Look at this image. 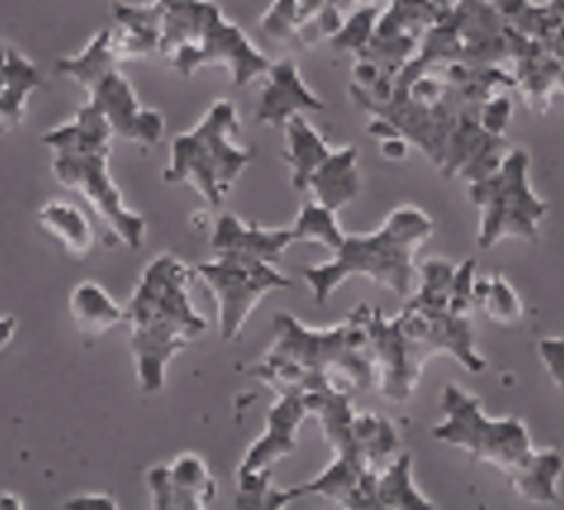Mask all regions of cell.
<instances>
[{"mask_svg":"<svg viewBox=\"0 0 564 510\" xmlns=\"http://www.w3.org/2000/svg\"><path fill=\"white\" fill-rule=\"evenodd\" d=\"M380 12H382V3L357 10L352 17L346 19L341 30L327 43H330L333 51L337 53L352 55L355 59L361 57V53L368 48V43L372 39L375 25H378Z\"/></svg>","mask_w":564,"mask_h":510,"instance_id":"f546056e","label":"cell"},{"mask_svg":"<svg viewBox=\"0 0 564 510\" xmlns=\"http://www.w3.org/2000/svg\"><path fill=\"white\" fill-rule=\"evenodd\" d=\"M195 283V267L174 253H159L124 305L135 382L143 393L163 391L170 363L208 330V318L193 303Z\"/></svg>","mask_w":564,"mask_h":510,"instance_id":"6da1fadb","label":"cell"},{"mask_svg":"<svg viewBox=\"0 0 564 510\" xmlns=\"http://www.w3.org/2000/svg\"><path fill=\"white\" fill-rule=\"evenodd\" d=\"M77 330L86 337H102L127 323V307L120 305L98 281H82L68 299Z\"/></svg>","mask_w":564,"mask_h":510,"instance_id":"44dd1931","label":"cell"},{"mask_svg":"<svg viewBox=\"0 0 564 510\" xmlns=\"http://www.w3.org/2000/svg\"><path fill=\"white\" fill-rule=\"evenodd\" d=\"M0 510H25L21 497L12 495V492H3L0 495Z\"/></svg>","mask_w":564,"mask_h":510,"instance_id":"74e56055","label":"cell"},{"mask_svg":"<svg viewBox=\"0 0 564 510\" xmlns=\"http://www.w3.org/2000/svg\"><path fill=\"white\" fill-rule=\"evenodd\" d=\"M467 197L479 213L477 245L488 251L508 240L535 242L549 204L531 181V156L510 148L499 167L481 181L467 185Z\"/></svg>","mask_w":564,"mask_h":510,"instance_id":"ba28073f","label":"cell"},{"mask_svg":"<svg viewBox=\"0 0 564 510\" xmlns=\"http://www.w3.org/2000/svg\"><path fill=\"white\" fill-rule=\"evenodd\" d=\"M301 499L296 486L275 488L271 470L238 475V495L232 499L230 510H285L292 501Z\"/></svg>","mask_w":564,"mask_h":510,"instance_id":"f1b7e54d","label":"cell"},{"mask_svg":"<svg viewBox=\"0 0 564 510\" xmlns=\"http://www.w3.org/2000/svg\"><path fill=\"white\" fill-rule=\"evenodd\" d=\"M432 434L438 443L465 452L477 463H488L503 475L533 449L531 434L520 419H492L481 400L458 384H445L441 421Z\"/></svg>","mask_w":564,"mask_h":510,"instance_id":"9c48e42d","label":"cell"},{"mask_svg":"<svg viewBox=\"0 0 564 510\" xmlns=\"http://www.w3.org/2000/svg\"><path fill=\"white\" fill-rule=\"evenodd\" d=\"M36 221L73 258L82 260L96 247V228H93L88 215L75 204L62 199L45 202L36 210Z\"/></svg>","mask_w":564,"mask_h":510,"instance_id":"603a6c76","label":"cell"},{"mask_svg":"<svg viewBox=\"0 0 564 510\" xmlns=\"http://www.w3.org/2000/svg\"><path fill=\"white\" fill-rule=\"evenodd\" d=\"M378 495L387 510H438L415 486L413 460L402 452L378 470Z\"/></svg>","mask_w":564,"mask_h":510,"instance_id":"d4e9b609","label":"cell"},{"mask_svg":"<svg viewBox=\"0 0 564 510\" xmlns=\"http://www.w3.org/2000/svg\"><path fill=\"white\" fill-rule=\"evenodd\" d=\"M370 310L355 307L344 321L327 328H310L290 312L273 316V341L262 357L285 361L307 376H341L352 389L378 384L370 344Z\"/></svg>","mask_w":564,"mask_h":510,"instance_id":"8992f818","label":"cell"},{"mask_svg":"<svg viewBox=\"0 0 564 510\" xmlns=\"http://www.w3.org/2000/svg\"><path fill=\"white\" fill-rule=\"evenodd\" d=\"M364 191V176L359 170V152L355 145L335 148L316 172L307 178L305 193L312 202L339 213L344 206L352 204Z\"/></svg>","mask_w":564,"mask_h":510,"instance_id":"e0dca14e","label":"cell"},{"mask_svg":"<svg viewBox=\"0 0 564 510\" xmlns=\"http://www.w3.org/2000/svg\"><path fill=\"white\" fill-rule=\"evenodd\" d=\"M111 14L116 21V28H111L113 48L120 64L140 62L159 53L161 12L154 0L143 6L116 0Z\"/></svg>","mask_w":564,"mask_h":510,"instance_id":"ac0fdd59","label":"cell"},{"mask_svg":"<svg viewBox=\"0 0 564 510\" xmlns=\"http://www.w3.org/2000/svg\"><path fill=\"white\" fill-rule=\"evenodd\" d=\"M64 510H120V506L107 492H82L66 499Z\"/></svg>","mask_w":564,"mask_h":510,"instance_id":"836d02e7","label":"cell"},{"mask_svg":"<svg viewBox=\"0 0 564 510\" xmlns=\"http://www.w3.org/2000/svg\"><path fill=\"white\" fill-rule=\"evenodd\" d=\"M285 163L290 167V183L299 193H305L307 178L316 167L333 154L335 145L307 120V116L292 118L285 127Z\"/></svg>","mask_w":564,"mask_h":510,"instance_id":"7402d4cb","label":"cell"},{"mask_svg":"<svg viewBox=\"0 0 564 510\" xmlns=\"http://www.w3.org/2000/svg\"><path fill=\"white\" fill-rule=\"evenodd\" d=\"M434 219L413 204H402L370 234H346L330 260L303 269V281L316 305H325L335 292L352 281L370 283L409 299L417 285V251L434 236Z\"/></svg>","mask_w":564,"mask_h":510,"instance_id":"7a4b0ae2","label":"cell"},{"mask_svg":"<svg viewBox=\"0 0 564 510\" xmlns=\"http://www.w3.org/2000/svg\"><path fill=\"white\" fill-rule=\"evenodd\" d=\"M458 3L460 0H384L368 48L355 59L378 70L380 82L368 93L350 90L352 100H384L395 77L417 55L422 39L443 23Z\"/></svg>","mask_w":564,"mask_h":510,"instance_id":"30bf717a","label":"cell"},{"mask_svg":"<svg viewBox=\"0 0 564 510\" xmlns=\"http://www.w3.org/2000/svg\"><path fill=\"white\" fill-rule=\"evenodd\" d=\"M564 475V456L555 447H533L506 475L510 488L524 501L551 506L560 501V481Z\"/></svg>","mask_w":564,"mask_h":510,"instance_id":"d6986e66","label":"cell"},{"mask_svg":"<svg viewBox=\"0 0 564 510\" xmlns=\"http://www.w3.org/2000/svg\"><path fill=\"white\" fill-rule=\"evenodd\" d=\"M378 3L384 0H296L299 32L294 51H310L323 41H330L348 17Z\"/></svg>","mask_w":564,"mask_h":510,"instance_id":"ffe728a7","label":"cell"},{"mask_svg":"<svg viewBox=\"0 0 564 510\" xmlns=\"http://www.w3.org/2000/svg\"><path fill=\"white\" fill-rule=\"evenodd\" d=\"M120 66L111 28L93 34L79 53L55 62L57 75L79 84L88 93L86 102L105 116L116 141L152 150L165 133V116L140 102L131 79Z\"/></svg>","mask_w":564,"mask_h":510,"instance_id":"52a82bcc","label":"cell"},{"mask_svg":"<svg viewBox=\"0 0 564 510\" xmlns=\"http://www.w3.org/2000/svg\"><path fill=\"white\" fill-rule=\"evenodd\" d=\"M260 82L262 88L253 120L262 127L282 129L296 116L325 111L323 98L305 82L301 68L292 59L271 62Z\"/></svg>","mask_w":564,"mask_h":510,"instance_id":"4fadbf2b","label":"cell"},{"mask_svg":"<svg viewBox=\"0 0 564 510\" xmlns=\"http://www.w3.org/2000/svg\"><path fill=\"white\" fill-rule=\"evenodd\" d=\"M161 12L159 53L183 77L204 68H224L235 88L262 79L271 59L224 17L213 0H154Z\"/></svg>","mask_w":564,"mask_h":510,"instance_id":"277c9868","label":"cell"},{"mask_svg":"<svg viewBox=\"0 0 564 510\" xmlns=\"http://www.w3.org/2000/svg\"><path fill=\"white\" fill-rule=\"evenodd\" d=\"M542 41H544L549 53L555 57V62L560 66V73H562V96H564V21L560 23V28L551 36H546Z\"/></svg>","mask_w":564,"mask_h":510,"instance_id":"e575fe53","label":"cell"},{"mask_svg":"<svg viewBox=\"0 0 564 510\" xmlns=\"http://www.w3.org/2000/svg\"><path fill=\"white\" fill-rule=\"evenodd\" d=\"M240 129L238 107L224 98L210 102L195 127L172 138L163 181L187 185L208 206H221L256 159V152L238 141Z\"/></svg>","mask_w":564,"mask_h":510,"instance_id":"5b68a950","label":"cell"},{"mask_svg":"<svg viewBox=\"0 0 564 510\" xmlns=\"http://www.w3.org/2000/svg\"><path fill=\"white\" fill-rule=\"evenodd\" d=\"M290 228L296 245H318L330 253H335L346 240V230L341 228L337 213L312 199L301 206Z\"/></svg>","mask_w":564,"mask_h":510,"instance_id":"4316f807","label":"cell"},{"mask_svg":"<svg viewBox=\"0 0 564 510\" xmlns=\"http://www.w3.org/2000/svg\"><path fill=\"white\" fill-rule=\"evenodd\" d=\"M152 510H208L217 481L202 454L183 452L148 473Z\"/></svg>","mask_w":564,"mask_h":510,"instance_id":"7c38bea8","label":"cell"},{"mask_svg":"<svg viewBox=\"0 0 564 510\" xmlns=\"http://www.w3.org/2000/svg\"><path fill=\"white\" fill-rule=\"evenodd\" d=\"M260 30L271 41L288 45V48L294 51L299 32L296 0H271V6L260 17Z\"/></svg>","mask_w":564,"mask_h":510,"instance_id":"4dcf8cb0","label":"cell"},{"mask_svg":"<svg viewBox=\"0 0 564 510\" xmlns=\"http://www.w3.org/2000/svg\"><path fill=\"white\" fill-rule=\"evenodd\" d=\"M43 86L39 66L14 45L0 41V131H17L25 118L30 98Z\"/></svg>","mask_w":564,"mask_h":510,"instance_id":"2e32d148","label":"cell"},{"mask_svg":"<svg viewBox=\"0 0 564 510\" xmlns=\"http://www.w3.org/2000/svg\"><path fill=\"white\" fill-rule=\"evenodd\" d=\"M197 281L217 307V330L224 341H238L258 305L273 292L290 290L292 278L278 264L240 256H213L195 267Z\"/></svg>","mask_w":564,"mask_h":510,"instance_id":"8fae6325","label":"cell"},{"mask_svg":"<svg viewBox=\"0 0 564 510\" xmlns=\"http://www.w3.org/2000/svg\"><path fill=\"white\" fill-rule=\"evenodd\" d=\"M19 333V318L14 314H3L0 316V352L12 346Z\"/></svg>","mask_w":564,"mask_h":510,"instance_id":"8d00e7d4","label":"cell"},{"mask_svg":"<svg viewBox=\"0 0 564 510\" xmlns=\"http://www.w3.org/2000/svg\"><path fill=\"white\" fill-rule=\"evenodd\" d=\"M538 352L555 387L564 391V337L542 339L538 346Z\"/></svg>","mask_w":564,"mask_h":510,"instance_id":"d6a6232c","label":"cell"},{"mask_svg":"<svg viewBox=\"0 0 564 510\" xmlns=\"http://www.w3.org/2000/svg\"><path fill=\"white\" fill-rule=\"evenodd\" d=\"M370 470L372 468L368 466V460L359 449L335 452V458L327 463L325 470L318 473L314 479L296 486V490L301 497L318 495L335 503H341Z\"/></svg>","mask_w":564,"mask_h":510,"instance_id":"cb8c5ba5","label":"cell"},{"mask_svg":"<svg viewBox=\"0 0 564 510\" xmlns=\"http://www.w3.org/2000/svg\"><path fill=\"white\" fill-rule=\"evenodd\" d=\"M409 141H404L402 135L398 138H389V141H382L380 143V154L387 159V161H404L409 156Z\"/></svg>","mask_w":564,"mask_h":510,"instance_id":"d590c367","label":"cell"},{"mask_svg":"<svg viewBox=\"0 0 564 510\" xmlns=\"http://www.w3.org/2000/svg\"><path fill=\"white\" fill-rule=\"evenodd\" d=\"M292 245H296V240L290 226L269 228L245 221L232 213L219 215L210 234L213 256H240L269 264H278Z\"/></svg>","mask_w":564,"mask_h":510,"instance_id":"9a60e30c","label":"cell"},{"mask_svg":"<svg viewBox=\"0 0 564 510\" xmlns=\"http://www.w3.org/2000/svg\"><path fill=\"white\" fill-rule=\"evenodd\" d=\"M339 510H387L378 495V470H370L361 484L339 503Z\"/></svg>","mask_w":564,"mask_h":510,"instance_id":"1f68e13d","label":"cell"},{"mask_svg":"<svg viewBox=\"0 0 564 510\" xmlns=\"http://www.w3.org/2000/svg\"><path fill=\"white\" fill-rule=\"evenodd\" d=\"M475 307L499 326H514L524 316L522 296L499 273L475 283Z\"/></svg>","mask_w":564,"mask_h":510,"instance_id":"83f0119b","label":"cell"},{"mask_svg":"<svg viewBox=\"0 0 564 510\" xmlns=\"http://www.w3.org/2000/svg\"><path fill=\"white\" fill-rule=\"evenodd\" d=\"M113 141L109 122L88 102L70 120L43 133V145L53 152L55 178L90 206L116 242L138 251L145 245L148 221L127 206L111 174Z\"/></svg>","mask_w":564,"mask_h":510,"instance_id":"3957f363","label":"cell"},{"mask_svg":"<svg viewBox=\"0 0 564 510\" xmlns=\"http://www.w3.org/2000/svg\"><path fill=\"white\" fill-rule=\"evenodd\" d=\"M549 6H551L557 14L564 17V0H549Z\"/></svg>","mask_w":564,"mask_h":510,"instance_id":"f35d334b","label":"cell"},{"mask_svg":"<svg viewBox=\"0 0 564 510\" xmlns=\"http://www.w3.org/2000/svg\"><path fill=\"white\" fill-rule=\"evenodd\" d=\"M355 443L372 470H382L400 454V436L389 419L375 413H357Z\"/></svg>","mask_w":564,"mask_h":510,"instance_id":"484cf974","label":"cell"},{"mask_svg":"<svg viewBox=\"0 0 564 510\" xmlns=\"http://www.w3.org/2000/svg\"><path fill=\"white\" fill-rule=\"evenodd\" d=\"M307 419H310V409L301 391L278 393V400L267 413L264 432L256 438V443L242 456L238 475L271 470L273 463L294 454L299 445V432Z\"/></svg>","mask_w":564,"mask_h":510,"instance_id":"5bb4252c","label":"cell"}]
</instances>
